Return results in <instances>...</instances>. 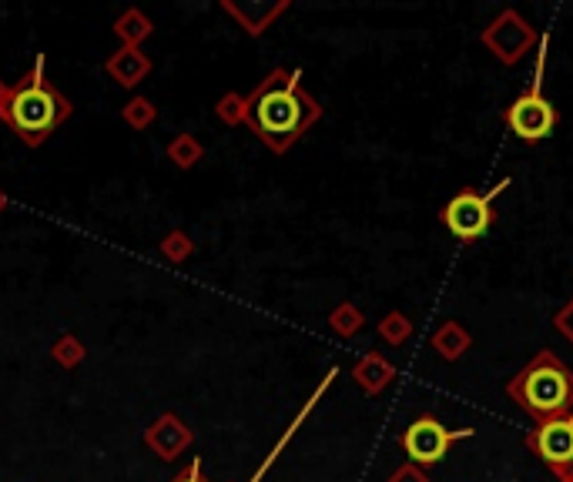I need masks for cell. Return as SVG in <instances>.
<instances>
[{
  "label": "cell",
  "instance_id": "obj_19",
  "mask_svg": "<svg viewBox=\"0 0 573 482\" xmlns=\"http://www.w3.org/2000/svg\"><path fill=\"white\" fill-rule=\"evenodd\" d=\"M409 335H413V322L403 315V312H389V315H382V322H379V339L382 342H389V345H403Z\"/></svg>",
  "mask_w": 573,
  "mask_h": 482
},
{
  "label": "cell",
  "instance_id": "obj_27",
  "mask_svg": "<svg viewBox=\"0 0 573 482\" xmlns=\"http://www.w3.org/2000/svg\"><path fill=\"white\" fill-rule=\"evenodd\" d=\"M0 94H4V84H0Z\"/></svg>",
  "mask_w": 573,
  "mask_h": 482
},
{
  "label": "cell",
  "instance_id": "obj_17",
  "mask_svg": "<svg viewBox=\"0 0 573 482\" xmlns=\"http://www.w3.org/2000/svg\"><path fill=\"white\" fill-rule=\"evenodd\" d=\"M362 325H366V315H362L352 302H342L329 312V329L336 332L339 339H352V335H359Z\"/></svg>",
  "mask_w": 573,
  "mask_h": 482
},
{
  "label": "cell",
  "instance_id": "obj_12",
  "mask_svg": "<svg viewBox=\"0 0 573 482\" xmlns=\"http://www.w3.org/2000/svg\"><path fill=\"white\" fill-rule=\"evenodd\" d=\"M104 71H108L121 88H135V84H141L151 74V61L148 54H141V47H121V51H114L108 57Z\"/></svg>",
  "mask_w": 573,
  "mask_h": 482
},
{
  "label": "cell",
  "instance_id": "obj_26",
  "mask_svg": "<svg viewBox=\"0 0 573 482\" xmlns=\"http://www.w3.org/2000/svg\"><path fill=\"white\" fill-rule=\"evenodd\" d=\"M4 208H7V195L0 191V211H4Z\"/></svg>",
  "mask_w": 573,
  "mask_h": 482
},
{
  "label": "cell",
  "instance_id": "obj_2",
  "mask_svg": "<svg viewBox=\"0 0 573 482\" xmlns=\"http://www.w3.org/2000/svg\"><path fill=\"white\" fill-rule=\"evenodd\" d=\"M71 101L61 91L47 84V57L37 54L34 67L14 88L0 94V121L21 138L27 148H37L71 118Z\"/></svg>",
  "mask_w": 573,
  "mask_h": 482
},
{
  "label": "cell",
  "instance_id": "obj_21",
  "mask_svg": "<svg viewBox=\"0 0 573 482\" xmlns=\"http://www.w3.org/2000/svg\"><path fill=\"white\" fill-rule=\"evenodd\" d=\"M195 252V245H191V238L185 235V231H171V235L161 241V255L168 258V262H188V255Z\"/></svg>",
  "mask_w": 573,
  "mask_h": 482
},
{
  "label": "cell",
  "instance_id": "obj_25",
  "mask_svg": "<svg viewBox=\"0 0 573 482\" xmlns=\"http://www.w3.org/2000/svg\"><path fill=\"white\" fill-rule=\"evenodd\" d=\"M171 482H208V479L202 476V459H191L188 469H181Z\"/></svg>",
  "mask_w": 573,
  "mask_h": 482
},
{
  "label": "cell",
  "instance_id": "obj_22",
  "mask_svg": "<svg viewBox=\"0 0 573 482\" xmlns=\"http://www.w3.org/2000/svg\"><path fill=\"white\" fill-rule=\"evenodd\" d=\"M215 114L225 124H232V128H235V124H245V98H242V94H235V91L222 94V101H218Z\"/></svg>",
  "mask_w": 573,
  "mask_h": 482
},
{
  "label": "cell",
  "instance_id": "obj_20",
  "mask_svg": "<svg viewBox=\"0 0 573 482\" xmlns=\"http://www.w3.org/2000/svg\"><path fill=\"white\" fill-rule=\"evenodd\" d=\"M121 118H124V124H131L135 131H145V128H151V121L158 118V108L148 98H135V101H128L121 108Z\"/></svg>",
  "mask_w": 573,
  "mask_h": 482
},
{
  "label": "cell",
  "instance_id": "obj_24",
  "mask_svg": "<svg viewBox=\"0 0 573 482\" xmlns=\"http://www.w3.org/2000/svg\"><path fill=\"white\" fill-rule=\"evenodd\" d=\"M389 482H429V476L423 466H416V462H403V466L389 476Z\"/></svg>",
  "mask_w": 573,
  "mask_h": 482
},
{
  "label": "cell",
  "instance_id": "obj_23",
  "mask_svg": "<svg viewBox=\"0 0 573 482\" xmlns=\"http://www.w3.org/2000/svg\"><path fill=\"white\" fill-rule=\"evenodd\" d=\"M553 329H557V332L563 335V339H567V342L573 345V298L560 308L557 315H553Z\"/></svg>",
  "mask_w": 573,
  "mask_h": 482
},
{
  "label": "cell",
  "instance_id": "obj_10",
  "mask_svg": "<svg viewBox=\"0 0 573 482\" xmlns=\"http://www.w3.org/2000/svg\"><path fill=\"white\" fill-rule=\"evenodd\" d=\"M222 7L245 27V34L259 37L275 24V17L289 11V0H275V4H235V0H225Z\"/></svg>",
  "mask_w": 573,
  "mask_h": 482
},
{
  "label": "cell",
  "instance_id": "obj_8",
  "mask_svg": "<svg viewBox=\"0 0 573 482\" xmlns=\"http://www.w3.org/2000/svg\"><path fill=\"white\" fill-rule=\"evenodd\" d=\"M503 121H506V128L517 134L520 141L533 144V141L550 138L553 128H557V121H560V114H557V108H553L547 98H543V94L523 91L520 98L503 111Z\"/></svg>",
  "mask_w": 573,
  "mask_h": 482
},
{
  "label": "cell",
  "instance_id": "obj_13",
  "mask_svg": "<svg viewBox=\"0 0 573 482\" xmlns=\"http://www.w3.org/2000/svg\"><path fill=\"white\" fill-rule=\"evenodd\" d=\"M336 375H339L336 369H329V375H326V379H322L319 385H315L312 399H309V402H305V406H302V412H299V416H295V419L289 422V429H285V436H282L279 442H275V446H272V452H269V456H265V462H262V466H259V469H255V472H252V479H248V482H262V476H265V472H269V469L275 466V459H279V456H282V449H285V446H289V442L295 439V432H299V429H302V422H305V419H309V412L315 409V402H319V399H322V395H326V389H329V385H332V382H336Z\"/></svg>",
  "mask_w": 573,
  "mask_h": 482
},
{
  "label": "cell",
  "instance_id": "obj_1",
  "mask_svg": "<svg viewBox=\"0 0 573 482\" xmlns=\"http://www.w3.org/2000/svg\"><path fill=\"white\" fill-rule=\"evenodd\" d=\"M322 118V104L302 88V71H275L245 98V124L259 134L269 151L285 154L315 121Z\"/></svg>",
  "mask_w": 573,
  "mask_h": 482
},
{
  "label": "cell",
  "instance_id": "obj_11",
  "mask_svg": "<svg viewBox=\"0 0 573 482\" xmlns=\"http://www.w3.org/2000/svg\"><path fill=\"white\" fill-rule=\"evenodd\" d=\"M352 379L366 395H379L389 389V382L396 379V365L386 359L382 352H366L362 359L352 365Z\"/></svg>",
  "mask_w": 573,
  "mask_h": 482
},
{
  "label": "cell",
  "instance_id": "obj_18",
  "mask_svg": "<svg viewBox=\"0 0 573 482\" xmlns=\"http://www.w3.org/2000/svg\"><path fill=\"white\" fill-rule=\"evenodd\" d=\"M84 342L78 339V335H61L54 345H51V359L57 365H64V369H74V365L84 362Z\"/></svg>",
  "mask_w": 573,
  "mask_h": 482
},
{
  "label": "cell",
  "instance_id": "obj_14",
  "mask_svg": "<svg viewBox=\"0 0 573 482\" xmlns=\"http://www.w3.org/2000/svg\"><path fill=\"white\" fill-rule=\"evenodd\" d=\"M429 345H433L436 355H439L443 362H456V359H463V355L473 349V335L466 332L463 322H443V325H439V329L433 332Z\"/></svg>",
  "mask_w": 573,
  "mask_h": 482
},
{
  "label": "cell",
  "instance_id": "obj_16",
  "mask_svg": "<svg viewBox=\"0 0 573 482\" xmlns=\"http://www.w3.org/2000/svg\"><path fill=\"white\" fill-rule=\"evenodd\" d=\"M165 154H168V161H175V168L188 171V168H195L198 161L205 158V148L198 144L195 134H178V138L168 141Z\"/></svg>",
  "mask_w": 573,
  "mask_h": 482
},
{
  "label": "cell",
  "instance_id": "obj_3",
  "mask_svg": "<svg viewBox=\"0 0 573 482\" xmlns=\"http://www.w3.org/2000/svg\"><path fill=\"white\" fill-rule=\"evenodd\" d=\"M506 395H510L537 426L557 422V419H573V372L570 365L550 349L537 352L506 382Z\"/></svg>",
  "mask_w": 573,
  "mask_h": 482
},
{
  "label": "cell",
  "instance_id": "obj_5",
  "mask_svg": "<svg viewBox=\"0 0 573 482\" xmlns=\"http://www.w3.org/2000/svg\"><path fill=\"white\" fill-rule=\"evenodd\" d=\"M480 41H483L486 51L496 57V61L506 64V67H513V64H520L523 57H527L533 47L540 44V34H537V27H533L520 11L506 7V11H500L490 24L483 27Z\"/></svg>",
  "mask_w": 573,
  "mask_h": 482
},
{
  "label": "cell",
  "instance_id": "obj_9",
  "mask_svg": "<svg viewBox=\"0 0 573 482\" xmlns=\"http://www.w3.org/2000/svg\"><path fill=\"white\" fill-rule=\"evenodd\" d=\"M191 429L181 422L175 412H165L161 419H155L148 426V432H145V446L155 452L158 459H178L181 452H188V446H191Z\"/></svg>",
  "mask_w": 573,
  "mask_h": 482
},
{
  "label": "cell",
  "instance_id": "obj_4",
  "mask_svg": "<svg viewBox=\"0 0 573 482\" xmlns=\"http://www.w3.org/2000/svg\"><path fill=\"white\" fill-rule=\"evenodd\" d=\"M510 188V178H503L500 185L490 188L486 195H480V191H460V195H453L450 201H446V208H443V225L450 228V235L453 238H460V241H476V238H483L486 231L493 228V201L503 195V191Z\"/></svg>",
  "mask_w": 573,
  "mask_h": 482
},
{
  "label": "cell",
  "instance_id": "obj_15",
  "mask_svg": "<svg viewBox=\"0 0 573 482\" xmlns=\"http://www.w3.org/2000/svg\"><path fill=\"white\" fill-rule=\"evenodd\" d=\"M114 34L121 37V47H141V41L151 37V21L141 11H124L118 21H114Z\"/></svg>",
  "mask_w": 573,
  "mask_h": 482
},
{
  "label": "cell",
  "instance_id": "obj_7",
  "mask_svg": "<svg viewBox=\"0 0 573 482\" xmlns=\"http://www.w3.org/2000/svg\"><path fill=\"white\" fill-rule=\"evenodd\" d=\"M527 446L553 469L560 482H573V419L543 422L527 432Z\"/></svg>",
  "mask_w": 573,
  "mask_h": 482
},
{
  "label": "cell",
  "instance_id": "obj_6",
  "mask_svg": "<svg viewBox=\"0 0 573 482\" xmlns=\"http://www.w3.org/2000/svg\"><path fill=\"white\" fill-rule=\"evenodd\" d=\"M476 429H446L443 422L436 416H419L413 426L403 432V449L409 462H416V466H436V462H443L450 456L453 442L460 439H473Z\"/></svg>",
  "mask_w": 573,
  "mask_h": 482
}]
</instances>
